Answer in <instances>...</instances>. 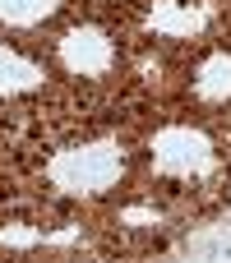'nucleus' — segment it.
I'll return each mask as SVG.
<instances>
[{"mask_svg": "<svg viewBox=\"0 0 231 263\" xmlns=\"http://www.w3.org/2000/svg\"><path fill=\"white\" fill-rule=\"evenodd\" d=\"M199 92H204V97H222V92H231V60L227 55H213V60L204 65Z\"/></svg>", "mask_w": 231, "mask_h": 263, "instance_id": "39448f33", "label": "nucleus"}, {"mask_svg": "<svg viewBox=\"0 0 231 263\" xmlns=\"http://www.w3.org/2000/svg\"><path fill=\"white\" fill-rule=\"evenodd\" d=\"M65 60H69V69H79V74H97V69H106V60H111V42H106L102 32H93V28L69 32V37H65Z\"/></svg>", "mask_w": 231, "mask_h": 263, "instance_id": "7ed1b4c3", "label": "nucleus"}, {"mask_svg": "<svg viewBox=\"0 0 231 263\" xmlns=\"http://www.w3.org/2000/svg\"><path fill=\"white\" fill-rule=\"evenodd\" d=\"M157 162L167 171H199V166H208V148L190 129H167V134H157Z\"/></svg>", "mask_w": 231, "mask_h": 263, "instance_id": "f03ea898", "label": "nucleus"}, {"mask_svg": "<svg viewBox=\"0 0 231 263\" xmlns=\"http://www.w3.org/2000/svg\"><path fill=\"white\" fill-rule=\"evenodd\" d=\"M116 171H120V153H116V148L65 153V157H56V166H51V176H56L65 190H74V194H93V190L111 185Z\"/></svg>", "mask_w": 231, "mask_h": 263, "instance_id": "f257e3e1", "label": "nucleus"}, {"mask_svg": "<svg viewBox=\"0 0 231 263\" xmlns=\"http://www.w3.org/2000/svg\"><path fill=\"white\" fill-rule=\"evenodd\" d=\"M153 23H157V28H167V32H190V28H199V23H204V14H181V9H157V14H153Z\"/></svg>", "mask_w": 231, "mask_h": 263, "instance_id": "0eeeda50", "label": "nucleus"}, {"mask_svg": "<svg viewBox=\"0 0 231 263\" xmlns=\"http://www.w3.org/2000/svg\"><path fill=\"white\" fill-rule=\"evenodd\" d=\"M32 79H37V69H32L23 55H14V51L0 46V92H5V88H28Z\"/></svg>", "mask_w": 231, "mask_h": 263, "instance_id": "20e7f679", "label": "nucleus"}, {"mask_svg": "<svg viewBox=\"0 0 231 263\" xmlns=\"http://www.w3.org/2000/svg\"><path fill=\"white\" fill-rule=\"evenodd\" d=\"M46 9H56V0H0V18H14V23L42 18Z\"/></svg>", "mask_w": 231, "mask_h": 263, "instance_id": "423d86ee", "label": "nucleus"}]
</instances>
